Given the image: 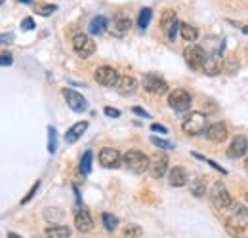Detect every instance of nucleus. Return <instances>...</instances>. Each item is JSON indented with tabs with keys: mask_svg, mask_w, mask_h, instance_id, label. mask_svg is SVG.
Instances as JSON below:
<instances>
[{
	"mask_svg": "<svg viewBox=\"0 0 248 238\" xmlns=\"http://www.w3.org/2000/svg\"><path fill=\"white\" fill-rule=\"evenodd\" d=\"M191 194L197 196V198H202L206 194V179L204 178H197L191 183Z\"/></svg>",
	"mask_w": 248,
	"mask_h": 238,
	"instance_id": "nucleus-24",
	"label": "nucleus"
},
{
	"mask_svg": "<svg viewBox=\"0 0 248 238\" xmlns=\"http://www.w3.org/2000/svg\"><path fill=\"white\" fill-rule=\"evenodd\" d=\"M168 172V156L164 152H156L149 162V174L155 179L164 178V174Z\"/></svg>",
	"mask_w": 248,
	"mask_h": 238,
	"instance_id": "nucleus-13",
	"label": "nucleus"
},
{
	"mask_svg": "<svg viewBox=\"0 0 248 238\" xmlns=\"http://www.w3.org/2000/svg\"><path fill=\"white\" fill-rule=\"evenodd\" d=\"M4 2H6V0H0V6H2V4H4Z\"/></svg>",
	"mask_w": 248,
	"mask_h": 238,
	"instance_id": "nucleus-46",
	"label": "nucleus"
},
{
	"mask_svg": "<svg viewBox=\"0 0 248 238\" xmlns=\"http://www.w3.org/2000/svg\"><path fill=\"white\" fill-rule=\"evenodd\" d=\"M243 32H247V34H248V25L245 27V29H243Z\"/></svg>",
	"mask_w": 248,
	"mask_h": 238,
	"instance_id": "nucleus-44",
	"label": "nucleus"
},
{
	"mask_svg": "<svg viewBox=\"0 0 248 238\" xmlns=\"http://www.w3.org/2000/svg\"><path fill=\"white\" fill-rule=\"evenodd\" d=\"M86 130H88V122H86V120L73 124V126L67 130V134H65V141H67V143H75V141H78V137H82V134H84Z\"/></svg>",
	"mask_w": 248,
	"mask_h": 238,
	"instance_id": "nucleus-18",
	"label": "nucleus"
},
{
	"mask_svg": "<svg viewBox=\"0 0 248 238\" xmlns=\"http://www.w3.org/2000/svg\"><path fill=\"white\" fill-rule=\"evenodd\" d=\"M105 115H107V117H111V119H119V117H121V111L111 109V107H105Z\"/></svg>",
	"mask_w": 248,
	"mask_h": 238,
	"instance_id": "nucleus-38",
	"label": "nucleus"
},
{
	"mask_svg": "<svg viewBox=\"0 0 248 238\" xmlns=\"http://www.w3.org/2000/svg\"><path fill=\"white\" fill-rule=\"evenodd\" d=\"M44 217H46L48 221H52V223H54V221H60V219H62L63 213H62V209L60 208H48L46 209V215H44Z\"/></svg>",
	"mask_w": 248,
	"mask_h": 238,
	"instance_id": "nucleus-33",
	"label": "nucleus"
},
{
	"mask_svg": "<svg viewBox=\"0 0 248 238\" xmlns=\"http://www.w3.org/2000/svg\"><path fill=\"white\" fill-rule=\"evenodd\" d=\"M19 2H23V4H29V2H31V0H19Z\"/></svg>",
	"mask_w": 248,
	"mask_h": 238,
	"instance_id": "nucleus-43",
	"label": "nucleus"
},
{
	"mask_svg": "<svg viewBox=\"0 0 248 238\" xmlns=\"http://www.w3.org/2000/svg\"><path fill=\"white\" fill-rule=\"evenodd\" d=\"M227 233L233 237H241L245 233V229L248 227V209L245 206H235L233 213L227 217L225 221Z\"/></svg>",
	"mask_w": 248,
	"mask_h": 238,
	"instance_id": "nucleus-1",
	"label": "nucleus"
},
{
	"mask_svg": "<svg viewBox=\"0 0 248 238\" xmlns=\"http://www.w3.org/2000/svg\"><path fill=\"white\" fill-rule=\"evenodd\" d=\"M184 58H186V63L193 69H202V63H204V58H206V52L202 46H187L186 52H184Z\"/></svg>",
	"mask_w": 248,
	"mask_h": 238,
	"instance_id": "nucleus-7",
	"label": "nucleus"
},
{
	"mask_svg": "<svg viewBox=\"0 0 248 238\" xmlns=\"http://www.w3.org/2000/svg\"><path fill=\"white\" fill-rule=\"evenodd\" d=\"M75 227L80 231V233H90L93 229V219L92 215L88 213V209H78L75 213Z\"/></svg>",
	"mask_w": 248,
	"mask_h": 238,
	"instance_id": "nucleus-17",
	"label": "nucleus"
},
{
	"mask_svg": "<svg viewBox=\"0 0 248 238\" xmlns=\"http://www.w3.org/2000/svg\"><path fill=\"white\" fill-rule=\"evenodd\" d=\"M105 29H107V17H103V15H95L90 21V27H88L92 34H101Z\"/></svg>",
	"mask_w": 248,
	"mask_h": 238,
	"instance_id": "nucleus-25",
	"label": "nucleus"
},
{
	"mask_svg": "<svg viewBox=\"0 0 248 238\" xmlns=\"http://www.w3.org/2000/svg\"><path fill=\"white\" fill-rule=\"evenodd\" d=\"M130 27H132L130 19H126V17H117V19L111 23L109 32H111L113 36H117V38H123V36H126V34H128Z\"/></svg>",
	"mask_w": 248,
	"mask_h": 238,
	"instance_id": "nucleus-19",
	"label": "nucleus"
},
{
	"mask_svg": "<svg viewBox=\"0 0 248 238\" xmlns=\"http://www.w3.org/2000/svg\"><path fill=\"white\" fill-rule=\"evenodd\" d=\"M151 130H153V132H158V134H168V130H166L164 126H160V124H151Z\"/></svg>",
	"mask_w": 248,
	"mask_h": 238,
	"instance_id": "nucleus-41",
	"label": "nucleus"
},
{
	"mask_svg": "<svg viewBox=\"0 0 248 238\" xmlns=\"http://www.w3.org/2000/svg\"><path fill=\"white\" fill-rule=\"evenodd\" d=\"M168 105L176 111V113H186L191 107V95L186 89H174L168 95Z\"/></svg>",
	"mask_w": 248,
	"mask_h": 238,
	"instance_id": "nucleus-6",
	"label": "nucleus"
},
{
	"mask_svg": "<svg viewBox=\"0 0 248 238\" xmlns=\"http://www.w3.org/2000/svg\"><path fill=\"white\" fill-rule=\"evenodd\" d=\"M151 15H153V10H151V8H143V10L140 12V17H138V25H140V29H147V27H149V23H151Z\"/></svg>",
	"mask_w": 248,
	"mask_h": 238,
	"instance_id": "nucleus-26",
	"label": "nucleus"
},
{
	"mask_svg": "<svg viewBox=\"0 0 248 238\" xmlns=\"http://www.w3.org/2000/svg\"><path fill=\"white\" fill-rule=\"evenodd\" d=\"M141 84H143V89H145V91H149V93H153V95H162V93L168 91L166 80L160 78L158 74H145Z\"/></svg>",
	"mask_w": 248,
	"mask_h": 238,
	"instance_id": "nucleus-10",
	"label": "nucleus"
},
{
	"mask_svg": "<svg viewBox=\"0 0 248 238\" xmlns=\"http://www.w3.org/2000/svg\"><path fill=\"white\" fill-rule=\"evenodd\" d=\"M46 237L48 238H71V229L65 225H50L46 229Z\"/></svg>",
	"mask_w": 248,
	"mask_h": 238,
	"instance_id": "nucleus-22",
	"label": "nucleus"
},
{
	"mask_svg": "<svg viewBox=\"0 0 248 238\" xmlns=\"http://www.w3.org/2000/svg\"><path fill=\"white\" fill-rule=\"evenodd\" d=\"M151 143H153V145H156L158 149H164V150L174 149V143H172V141H166V139L156 137V135H153V137H151Z\"/></svg>",
	"mask_w": 248,
	"mask_h": 238,
	"instance_id": "nucleus-31",
	"label": "nucleus"
},
{
	"mask_svg": "<svg viewBox=\"0 0 248 238\" xmlns=\"http://www.w3.org/2000/svg\"><path fill=\"white\" fill-rule=\"evenodd\" d=\"M73 50H75V54L78 58L86 60V58H90L93 52H95V42H93L88 34H84V32L75 34L73 36Z\"/></svg>",
	"mask_w": 248,
	"mask_h": 238,
	"instance_id": "nucleus-5",
	"label": "nucleus"
},
{
	"mask_svg": "<svg viewBox=\"0 0 248 238\" xmlns=\"http://www.w3.org/2000/svg\"><path fill=\"white\" fill-rule=\"evenodd\" d=\"M180 25H182V23L178 21L176 12H174V10H164V14H162V17H160V27L168 34L170 40L176 38V32L180 30Z\"/></svg>",
	"mask_w": 248,
	"mask_h": 238,
	"instance_id": "nucleus-8",
	"label": "nucleus"
},
{
	"mask_svg": "<svg viewBox=\"0 0 248 238\" xmlns=\"http://www.w3.org/2000/svg\"><path fill=\"white\" fill-rule=\"evenodd\" d=\"M210 200L217 209H227L233 204V198L221 181H214V185L210 189Z\"/></svg>",
	"mask_w": 248,
	"mask_h": 238,
	"instance_id": "nucleus-4",
	"label": "nucleus"
},
{
	"mask_svg": "<svg viewBox=\"0 0 248 238\" xmlns=\"http://www.w3.org/2000/svg\"><path fill=\"white\" fill-rule=\"evenodd\" d=\"M12 63H14V58L10 54H2L0 56V67H10Z\"/></svg>",
	"mask_w": 248,
	"mask_h": 238,
	"instance_id": "nucleus-35",
	"label": "nucleus"
},
{
	"mask_svg": "<svg viewBox=\"0 0 248 238\" xmlns=\"http://www.w3.org/2000/svg\"><path fill=\"white\" fill-rule=\"evenodd\" d=\"M92 150H86L84 152V156H82V160H80V172L84 174V176H88L90 172H92Z\"/></svg>",
	"mask_w": 248,
	"mask_h": 238,
	"instance_id": "nucleus-27",
	"label": "nucleus"
},
{
	"mask_svg": "<svg viewBox=\"0 0 248 238\" xmlns=\"http://www.w3.org/2000/svg\"><path fill=\"white\" fill-rule=\"evenodd\" d=\"M193 156H195V158H199V160H202V162H206V164H210V166H212L214 170H217L219 174H223V176L227 174V172H225V170H223L219 164H216L214 160H210V158H206V156H202V154H199V152H193Z\"/></svg>",
	"mask_w": 248,
	"mask_h": 238,
	"instance_id": "nucleus-32",
	"label": "nucleus"
},
{
	"mask_svg": "<svg viewBox=\"0 0 248 238\" xmlns=\"http://www.w3.org/2000/svg\"><path fill=\"white\" fill-rule=\"evenodd\" d=\"M103 225H105L107 231H115L117 225H119V219L113 213H103Z\"/></svg>",
	"mask_w": 248,
	"mask_h": 238,
	"instance_id": "nucleus-30",
	"label": "nucleus"
},
{
	"mask_svg": "<svg viewBox=\"0 0 248 238\" xmlns=\"http://www.w3.org/2000/svg\"><path fill=\"white\" fill-rule=\"evenodd\" d=\"M245 166H247V170H248V158H247V162H245Z\"/></svg>",
	"mask_w": 248,
	"mask_h": 238,
	"instance_id": "nucleus-45",
	"label": "nucleus"
},
{
	"mask_svg": "<svg viewBox=\"0 0 248 238\" xmlns=\"http://www.w3.org/2000/svg\"><path fill=\"white\" fill-rule=\"evenodd\" d=\"M56 10H58V6H56V4H40V6H36V8H34V12H36L38 15H42V17L52 15Z\"/></svg>",
	"mask_w": 248,
	"mask_h": 238,
	"instance_id": "nucleus-29",
	"label": "nucleus"
},
{
	"mask_svg": "<svg viewBox=\"0 0 248 238\" xmlns=\"http://www.w3.org/2000/svg\"><path fill=\"white\" fill-rule=\"evenodd\" d=\"M223 69V60H221V54H206L204 63H202V71L204 74L208 76H216L221 73Z\"/></svg>",
	"mask_w": 248,
	"mask_h": 238,
	"instance_id": "nucleus-14",
	"label": "nucleus"
},
{
	"mask_svg": "<svg viewBox=\"0 0 248 238\" xmlns=\"http://www.w3.org/2000/svg\"><path fill=\"white\" fill-rule=\"evenodd\" d=\"M99 164L107 170H115L123 164V156L117 149H111V147H105V149L99 150Z\"/></svg>",
	"mask_w": 248,
	"mask_h": 238,
	"instance_id": "nucleus-11",
	"label": "nucleus"
},
{
	"mask_svg": "<svg viewBox=\"0 0 248 238\" xmlns=\"http://www.w3.org/2000/svg\"><path fill=\"white\" fill-rule=\"evenodd\" d=\"M149 162H151V158H147L141 150H136V149L128 150L123 156V164L130 172H134V174H145V172H149Z\"/></svg>",
	"mask_w": 248,
	"mask_h": 238,
	"instance_id": "nucleus-2",
	"label": "nucleus"
},
{
	"mask_svg": "<svg viewBox=\"0 0 248 238\" xmlns=\"http://www.w3.org/2000/svg\"><path fill=\"white\" fill-rule=\"evenodd\" d=\"M182 128H184V132H186L187 135H201V134H204L206 132V128H208V120H206V115H202V113H189L184 120V124H182Z\"/></svg>",
	"mask_w": 248,
	"mask_h": 238,
	"instance_id": "nucleus-3",
	"label": "nucleus"
},
{
	"mask_svg": "<svg viewBox=\"0 0 248 238\" xmlns=\"http://www.w3.org/2000/svg\"><path fill=\"white\" fill-rule=\"evenodd\" d=\"M132 111H134L136 115H140V117H145V119H149V113H147V111H143L141 107H132Z\"/></svg>",
	"mask_w": 248,
	"mask_h": 238,
	"instance_id": "nucleus-40",
	"label": "nucleus"
},
{
	"mask_svg": "<svg viewBox=\"0 0 248 238\" xmlns=\"http://www.w3.org/2000/svg\"><path fill=\"white\" fill-rule=\"evenodd\" d=\"M180 34H182V38L187 40V42H195V40L199 38L197 27H193V25H189V23H182V25H180Z\"/></svg>",
	"mask_w": 248,
	"mask_h": 238,
	"instance_id": "nucleus-23",
	"label": "nucleus"
},
{
	"mask_svg": "<svg viewBox=\"0 0 248 238\" xmlns=\"http://www.w3.org/2000/svg\"><path fill=\"white\" fill-rule=\"evenodd\" d=\"M21 29H23V30H32V29H34V21H32V17H25V19L21 21Z\"/></svg>",
	"mask_w": 248,
	"mask_h": 238,
	"instance_id": "nucleus-36",
	"label": "nucleus"
},
{
	"mask_svg": "<svg viewBox=\"0 0 248 238\" xmlns=\"http://www.w3.org/2000/svg\"><path fill=\"white\" fill-rule=\"evenodd\" d=\"M58 149V132H56V128H48V152L50 154H54Z\"/></svg>",
	"mask_w": 248,
	"mask_h": 238,
	"instance_id": "nucleus-28",
	"label": "nucleus"
},
{
	"mask_svg": "<svg viewBox=\"0 0 248 238\" xmlns=\"http://www.w3.org/2000/svg\"><path fill=\"white\" fill-rule=\"evenodd\" d=\"M38 187H40V181H36V183L32 185V187H31V191L27 193V196H25V198L21 200V204H27V202H31V198H32V196H34V194H36V191H38Z\"/></svg>",
	"mask_w": 248,
	"mask_h": 238,
	"instance_id": "nucleus-34",
	"label": "nucleus"
},
{
	"mask_svg": "<svg viewBox=\"0 0 248 238\" xmlns=\"http://www.w3.org/2000/svg\"><path fill=\"white\" fill-rule=\"evenodd\" d=\"M63 97H65L67 105H69L75 113H84V111L88 109V101H86L78 91H75V89L65 88L63 89Z\"/></svg>",
	"mask_w": 248,
	"mask_h": 238,
	"instance_id": "nucleus-12",
	"label": "nucleus"
},
{
	"mask_svg": "<svg viewBox=\"0 0 248 238\" xmlns=\"http://www.w3.org/2000/svg\"><path fill=\"white\" fill-rule=\"evenodd\" d=\"M140 233H141V229H140L138 225H130V227L126 229V235H128V237H136V235H140Z\"/></svg>",
	"mask_w": 248,
	"mask_h": 238,
	"instance_id": "nucleus-37",
	"label": "nucleus"
},
{
	"mask_svg": "<svg viewBox=\"0 0 248 238\" xmlns=\"http://www.w3.org/2000/svg\"><path fill=\"white\" fill-rule=\"evenodd\" d=\"M248 150V141L245 135H235L233 137V141H231V145H229V149H227V156L229 158H241V156H245Z\"/></svg>",
	"mask_w": 248,
	"mask_h": 238,
	"instance_id": "nucleus-16",
	"label": "nucleus"
},
{
	"mask_svg": "<svg viewBox=\"0 0 248 238\" xmlns=\"http://www.w3.org/2000/svg\"><path fill=\"white\" fill-rule=\"evenodd\" d=\"M10 42H14V34H12V32L0 34V44H10Z\"/></svg>",
	"mask_w": 248,
	"mask_h": 238,
	"instance_id": "nucleus-39",
	"label": "nucleus"
},
{
	"mask_svg": "<svg viewBox=\"0 0 248 238\" xmlns=\"http://www.w3.org/2000/svg\"><path fill=\"white\" fill-rule=\"evenodd\" d=\"M93 76H95V82L101 84V86H105V88H113L119 82V73L113 67H107V65L99 67Z\"/></svg>",
	"mask_w": 248,
	"mask_h": 238,
	"instance_id": "nucleus-9",
	"label": "nucleus"
},
{
	"mask_svg": "<svg viewBox=\"0 0 248 238\" xmlns=\"http://www.w3.org/2000/svg\"><path fill=\"white\" fill-rule=\"evenodd\" d=\"M204 135H206L212 143H223V141L227 139V128H225L223 122H214V124H210V126L206 128Z\"/></svg>",
	"mask_w": 248,
	"mask_h": 238,
	"instance_id": "nucleus-15",
	"label": "nucleus"
},
{
	"mask_svg": "<svg viewBox=\"0 0 248 238\" xmlns=\"http://www.w3.org/2000/svg\"><path fill=\"white\" fill-rule=\"evenodd\" d=\"M8 238H21V237H17L16 233H10V235H8Z\"/></svg>",
	"mask_w": 248,
	"mask_h": 238,
	"instance_id": "nucleus-42",
	"label": "nucleus"
},
{
	"mask_svg": "<svg viewBox=\"0 0 248 238\" xmlns=\"http://www.w3.org/2000/svg\"><path fill=\"white\" fill-rule=\"evenodd\" d=\"M117 88H119V91H121V93H124V95H130V93H134V91L138 89V80H136L134 76H130V74L119 76Z\"/></svg>",
	"mask_w": 248,
	"mask_h": 238,
	"instance_id": "nucleus-20",
	"label": "nucleus"
},
{
	"mask_svg": "<svg viewBox=\"0 0 248 238\" xmlns=\"http://www.w3.org/2000/svg\"><path fill=\"white\" fill-rule=\"evenodd\" d=\"M170 185L172 187H184L187 185V172L186 168H182V166H176V168H172L170 170Z\"/></svg>",
	"mask_w": 248,
	"mask_h": 238,
	"instance_id": "nucleus-21",
	"label": "nucleus"
}]
</instances>
